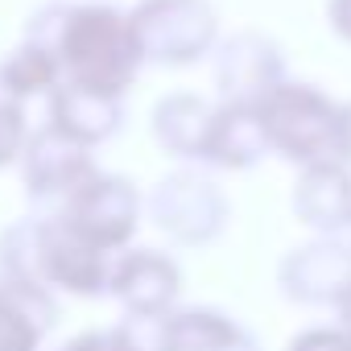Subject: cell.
Listing matches in <instances>:
<instances>
[{"mask_svg":"<svg viewBox=\"0 0 351 351\" xmlns=\"http://www.w3.org/2000/svg\"><path fill=\"white\" fill-rule=\"evenodd\" d=\"M58 58H62L66 83L91 87L116 99H124L136 87V75L145 66L128 13L108 5V0H83V5L66 0V17L58 29Z\"/></svg>","mask_w":351,"mask_h":351,"instance_id":"6da1fadb","label":"cell"},{"mask_svg":"<svg viewBox=\"0 0 351 351\" xmlns=\"http://www.w3.org/2000/svg\"><path fill=\"white\" fill-rule=\"evenodd\" d=\"M273 157L306 169L318 161H343V104L314 83L285 79L261 104Z\"/></svg>","mask_w":351,"mask_h":351,"instance_id":"7a4b0ae2","label":"cell"},{"mask_svg":"<svg viewBox=\"0 0 351 351\" xmlns=\"http://www.w3.org/2000/svg\"><path fill=\"white\" fill-rule=\"evenodd\" d=\"M228 219L232 203L207 165H178L145 191V223H153L178 248H203L219 240Z\"/></svg>","mask_w":351,"mask_h":351,"instance_id":"3957f363","label":"cell"},{"mask_svg":"<svg viewBox=\"0 0 351 351\" xmlns=\"http://www.w3.org/2000/svg\"><path fill=\"white\" fill-rule=\"evenodd\" d=\"M128 21L145 66H195L223 42L211 0H136Z\"/></svg>","mask_w":351,"mask_h":351,"instance_id":"277c9868","label":"cell"},{"mask_svg":"<svg viewBox=\"0 0 351 351\" xmlns=\"http://www.w3.org/2000/svg\"><path fill=\"white\" fill-rule=\"evenodd\" d=\"M58 215L79 228L91 244L108 248V252H124L132 248L141 223H145V195L132 178L124 173H108L95 169L91 178L58 207Z\"/></svg>","mask_w":351,"mask_h":351,"instance_id":"5b68a950","label":"cell"},{"mask_svg":"<svg viewBox=\"0 0 351 351\" xmlns=\"http://www.w3.org/2000/svg\"><path fill=\"white\" fill-rule=\"evenodd\" d=\"M116 252L91 244L58 211L42 215V285L66 298H108Z\"/></svg>","mask_w":351,"mask_h":351,"instance_id":"8992f818","label":"cell"},{"mask_svg":"<svg viewBox=\"0 0 351 351\" xmlns=\"http://www.w3.org/2000/svg\"><path fill=\"white\" fill-rule=\"evenodd\" d=\"M95 149L71 141L66 132H58L54 124H42L34 128L25 153H21V186L34 203H46L50 211H58L91 173H95Z\"/></svg>","mask_w":351,"mask_h":351,"instance_id":"52a82bcc","label":"cell"},{"mask_svg":"<svg viewBox=\"0 0 351 351\" xmlns=\"http://www.w3.org/2000/svg\"><path fill=\"white\" fill-rule=\"evenodd\" d=\"M277 289L293 306L335 310L351 293V244L343 236H314L289 248L277 265Z\"/></svg>","mask_w":351,"mask_h":351,"instance_id":"ba28073f","label":"cell"},{"mask_svg":"<svg viewBox=\"0 0 351 351\" xmlns=\"http://www.w3.org/2000/svg\"><path fill=\"white\" fill-rule=\"evenodd\" d=\"M215 91L228 104H261L277 83H285V50L261 29H240L219 42L211 54Z\"/></svg>","mask_w":351,"mask_h":351,"instance_id":"9c48e42d","label":"cell"},{"mask_svg":"<svg viewBox=\"0 0 351 351\" xmlns=\"http://www.w3.org/2000/svg\"><path fill=\"white\" fill-rule=\"evenodd\" d=\"M182 265L161 248H124L112 261L108 298L124 314H173L182 298Z\"/></svg>","mask_w":351,"mask_h":351,"instance_id":"30bf717a","label":"cell"},{"mask_svg":"<svg viewBox=\"0 0 351 351\" xmlns=\"http://www.w3.org/2000/svg\"><path fill=\"white\" fill-rule=\"evenodd\" d=\"M293 215L314 236H343L351 228V161H318L293 178Z\"/></svg>","mask_w":351,"mask_h":351,"instance_id":"8fae6325","label":"cell"},{"mask_svg":"<svg viewBox=\"0 0 351 351\" xmlns=\"http://www.w3.org/2000/svg\"><path fill=\"white\" fill-rule=\"evenodd\" d=\"M215 128V104L199 91H169L149 112V132L161 153H169L178 165H203L207 141Z\"/></svg>","mask_w":351,"mask_h":351,"instance_id":"7c38bea8","label":"cell"},{"mask_svg":"<svg viewBox=\"0 0 351 351\" xmlns=\"http://www.w3.org/2000/svg\"><path fill=\"white\" fill-rule=\"evenodd\" d=\"M46 124H54L58 132H66L87 149H99L124 128V99L79 87V83H62L46 99Z\"/></svg>","mask_w":351,"mask_h":351,"instance_id":"4fadbf2b","label":"cell"},{"mask_svg":"<svg viewBox=\"0 0 351 351\" xmlns=\"http://www.w3.org/2000/svg\"><path fill=\"white\" fill-rule=\"evenodd\" d=\"M265 157H273V149H269V132H265L261 108L256 104H228V99H219L203 165L207 169H223V173H244V169H256Z\"/></svg>","mask_w":351,"mask_h":351,"instance_id":"5bb4252c","label":"cell"},{"mask_svg":"<svg viewBox=\"0 0 351 351\" xmlns=\"http://www.w3.org/2000/svg\"><path fill=\"white\" fill-rule=\"evenodd\" d=\"M54 322H58L54 289L5 281V289H0V351H42Z\"/></svg>","mask_w":351,"mask_h":351,"instance_id":"9a60e30c","label":"cell"},{"mask_svg":"<svg viewBox=\"0 0 351 351\" xmlns=\"http://www.w3.org/2000/svg\"><path fill=\"white\" fill-rule=\"evenodd\" d=\"M62 83H66L62 58H58V50H50L42 42L21 38L5 58H0V87H5L9 95H17L21 104L50 99Z\"/></svg>","mask_w":351,"mask_h":351,"instance_id":"2e32d148","label":"cell"},{"mask_svg":"<svg viewBox=\"0 0 351 351\" xmlns=\"http://www.w3.org/2000/svg\"><path fill=\"white\" fill-rule=\"evenodd\" d=\"M252 330L215 306H178L169 314V351H236Z\"/></svg>","mask_w":351,"mask_h":351,"instance_id":"e0dca14e","label":"cell"},{"mask_svg":"<svg viewBox=\"0 0 351 351\" xmlns=\"http://www.w3.org/2000/svg\"><path fill=\"white\" fill-rule=\"evenodd\" d=\"M0 277L42 285V215H21L0 232Z\"/></svg>","mask_w":351,"mask_h":351,"instance_id":"ac0fdd59","label":"cell"},{"mask_svg":"<svg viewBox=\"0 0 351 351\" xmlns=\"http://www.w3.org/2000/svg\"><path fill=\"white\" fill-rule=\"evenodd\" d=\"M112 335L120 351H169V314H120Z\"/></svg>","mask_w":351,"mask_h":351,"instance_id":"d6986e66","label":"cell"},{"mask_svg":"<svg viewBox=\"0 0 351 351\" xmlns=\"http://www.w3.org/2000/svg\"><path fill=\"white\" fill-rule=\"evenodd\" d=\"M29 136H34V128H29L25 104L0 87V169L21 165V153H25Z\"/></svg>","mask_w":351,"mask_h":351,"instance_id":"ffe728a7","label":"cell"},{"mask_svg":"<svg viewBox=\"0 0 351 351\" xmlns=\"http://www.w3.org/2000/svg\"><path fill=\"white\" fill-rule=\"evenodd\" d=\"M285 351H351V335L339 326V322H326V326H306L289 339Z\"/></svg>","mask_w":351,"mask_h":351,"instance_id":"44dd1931","label":"cell"},{"mask_svg":"<svg viewBox=\"0 0 351 351\" xmlns=\"http://www.w3.org/2000/svg\"><path fill=\"white\" fill-rule=\"evenodd\" d=\"M50 351H120V343H116V335H112V326H108V330H79V335L62 339V343L50 347Z\"/></svg>","mask_w":351,"mask_h":351,"instance_id":"7402d4cb","label":"cell"},{"mask_svg":"<svg viewBox=\"0 0 351 351\" xmlns=\"http://www.w3.org/2000/svg\"><path fill=\"white\" fill-rule=\"evenodd\" d=\"M326 25L339 42L351 46V0H326Z\"/></svg>","mask_w":351,"mask_h":351,"instance_id":"603a6c76","label":"cell"},{"mask_svg":"<svg viewBox=\"0 0 351 351\" xmlns=\"http://www.w3.org/2000/svg\"><path fill=\"white\" fill-rule=\"evenodd\" d=\"M343 161H351V99L343 104Z\"/></svg>","mask_w":351,"mask_h":351,"instance_id":"cb8c5ba5","label":"cell"},{"mask_svg":"<svg viewBox=\"0 0 351 351\" xmlns=\"http://www.w3.org/2000/svg\"><path fill=\"white\" fill-rule=\"evenodd\" d=\"M335 322H339V326H343V330L351 335V293H347V298H343V302L335 306Z\"/></svg>","mask_w":351,"mask_h":351,"instance_id":"d4e9b609","label":"cell"},{"mask_svg":"<svg viewBox=\"0 0 351 351\" xmlns=\"http://www.w3.org/2000/svg\"><path fill=\"white\" fill-rule=\"evenodd\" d=\"M0 289H5V277H0Z\"/></svg>","mask_w":351,"mask_h":351,"instance_id":"484cf974","label":"cell"}]
</instances>
